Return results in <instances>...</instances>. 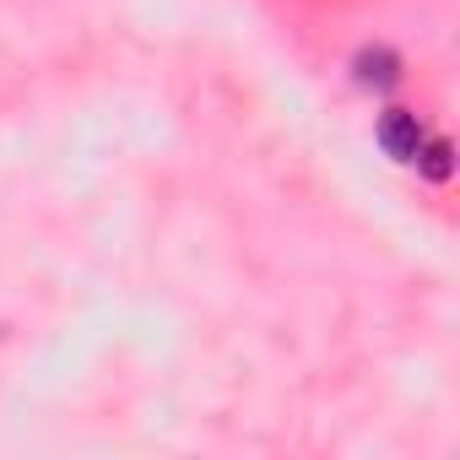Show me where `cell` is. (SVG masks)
Wrapping results in <instances>:
<instances>
[{
	"instance_id": "cell-1",
	"label": "cell",
	"mask_w": 460,
	"mask_h": 460,
	"mask_svg": "<svg viewBox=\"0 0 460 460\" xmlns=\"http://www.w3.org/2000/svg\"><path fill=\"white\" fill-rule=\"evenodd\" d=\"M379 141H385V152L395 157V163H411L417 152H422V125H417V114H385V125H379Z\"/></svg>"
},
{
	"instance_id": "cell-3",
	"label": "cell",
	"mask_w": 460,
	"mask_h": 460,
	"mask_svg": "<svg viewBox=\"0 0 460 460\" xmlns=\"http://www.w3.org/2000/svg\"><path fill=\"white\" fill-rule=\"evenodd\" d=\"M428 179H449V141H422V152L411 157Z\"/></svg>"
},
{
	"instance_id": "cell-2",
	"label": "cell",
	"mask_w": 460,
	"mask_h": 460,
	"mask_svg": "<svg viewBox=\"0 0 460 460\" xmlns=\"http://www.w3.org/2000/svg\"><path fill=\"white\" fill-rule=\"evenodd\" d=\"M401 82V60H395V49H363L358 55V87H374V93H385V87H395Z\"/></svg>"
}]
</instances>
